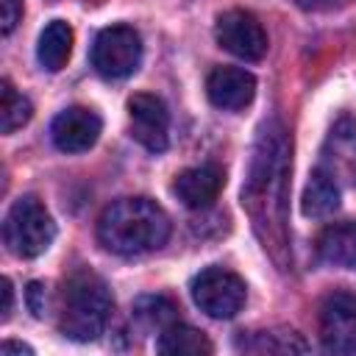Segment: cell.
Wrapping results in <instances>:
<instances>
[{"mask_svg": "<svg viewBox=\"0 0 356 356\" xmlns=\"http://www.w3.org/2000/svg\"><path fill=\"white\" fill-rule=\"evenodd\" d=\"M134 320L147 331H164L167 325L178 323V306L164 295H145L134 303Z\"/></svg>", "mask_w": 356, "mask_h": 356, "instance_id": "18", "label": "cell"}, {"mask_svg": "<svg viewBox=\"0 0 356 356\" xmlns=\"http://www.w3.org/2000/svg\"><path fill=\"white\" fill-rule=\"evenodd\" d=\"M317 250L334 267H356V222L328 225L317 239Z\"/></svg>", "mask_w": 356, "mask_h": 356, "instance_id": "15", "label": "cell"}, {"mask_svg": "<svg viewBox=\"0 0 356 356\" xmlns=\"http://www.w3.org/2000/svg\"><path fill=\"white\" fill-rule=\"evenodd\" d=\"M328 147L334 150V167L345 170L348 178L356 184V122L342 117L328 136Z\"/></svg>", "mask_w": 356, "mask_h": 356, "instance_id": "20", "label": "cell"}, {"mask_svg": "<svg viewBox=\"0 0 356 356\" xmlns=\"http://www.w3.org/2000/svg\"><path fill=\"white\" fill-rule=\"evenodd\" d=\"M72 53V28L64 19H53L44 25V31L39 33V44H36V58L47 72H58Z\"/></svg>", "mask_w": 356, "mask_h": 356, "instance_id": "14", "label": "cell"}, {"mask_svg": "<svg viewBox=\"0 0 356 356\" xmlns=\"http://www.w3.org/2000/svg\"><path fill=\"white\" fill-rule=\"evenodd\" d=\"M3 309H0V317L3 320H8V314H11V306H14V289H11V281L8 278H3Z\"/></svg>", "mask_w": 356, "mask_h": 356, "instance_id": "23", "label": "cell"}, {"mask_svg": "<svg viewBox=\"0 0 356 356\" xmlns=\"http://www.w3.org/2000/svg\"><path fill=\"white\" fill-rule=\"evenodd\" d=\"M156 350L164 356H206L211 353V342L206 339L203 331L184 323H172L159 334Z\"/></svg>", "mask_w": 356, "mask_h": 356, "instance_id": "16", "label": "cell"}, {"mask_svg": "<svg viewBox=\"0 0 356 356\" xmlns=\"http://www.w3.org/2000/svg\"><path fill=\"white\" fill-rule=\"evenodd\" d=\"M320 339L328 353H356V292L334 289L320 306Z\"/></svg>", "mask_w": 356, "mask_h": 356, "instance_id": "7", "label": "cell"}, {"mask_svg": "<svg viewBox=\"0 0 356 356\" xmlns=\"http://www.w3.org/2000/svg\"><path fill=\"white\" fill-rule=\"evenodd\" d=\"M242 350L248 353H306L309 345L300 334L289 328H275V331H253L248 339L239 342Z\"/></svg>", "mask_w": 356, "mask_h": 356, "instance_id": "17", "label": "cell"}, {"mask_svg": "<svg viewBox=\"0 0 356 356\" xmlns=\"http://www.w3.org/2000/svg\"><path fill=\"white\" fill-rule=\"evenodd\" d=\"M142 64V36L131 25L103 28L92 44V67L108 81L128 78Z\"/></svg>", "mask_w": 356, "mask_h": 356, "instance_id": "5", "label": "cell"}, {"mask_svg": "<svg viewBox=\"0 0 356 356\" xmlns=\"http://www.w3.org/2000/svg\"><path fill=\"white\" fill-rule=\"evenodd\" d=\"M214 39L222 50L245 61H259L267 53V33L261 22L250 11H242V8L225 11L217 17Z\"/></svg>", "mask_w": 356, "mask_h": 356, "instance_id": "8", "label": "cell"}, {"mask_svg": "<svg viewBox=\"0 0 356 356\" xmlns=\"http://www.w3.org/2000/svg\"><path fill=\"white\" fill-rule=\"evenodd\" d=\"M53 239H56V222L50 211L33 195L14 200V206L3 220L6 248L19 259H36L53 245Z\"/></svg>", "mask_w": 356, "mask_h": 356, "instance_id": "4", "label": "cell"}, {"mask_svg": "<svg viewBox=\"0 0 356 356\" xmlns=\"http://www.w3.org/2000/svg\"><path fill=\"white\" fill-rule=\"evenodd\" d=\"M295 3L306 11H325V8H334L339 0H295Z\"/></svg>", "mask_w": 356, "mask_h": 356, "instance_id": "24", "label": "cell"}, {"mask_svg": "<svg viewBox=\"0 0 356 356\" xmlns=\"http://www.w3.org/2000/svg\"><path fill=\"white\" fill-rule=\"evenodd\" d=\"M222 184H225V172L217 164H200L178 172L172 192L186 209H209L217 200Z\"/></svg>", "mask_w": 356, "mask_h": 356, "instance_id": "12", "label": "cell"}, {"mask_svg": "<svg viewBox=\"0 0 356 356\" xmlns=\"http://www.w3.org/2000/svg\"><path fill=\"white\" fill-rule=\"evenodd\" d=\"M339 209V184L328 167H314L303 189V214L312 220H325Z\"/></svg>", "mask_w": 356, "mask_h": 356, "instance_id": "13", "label": "cell"}, {"mask_svg": "<svg viewBox=\"0 0 356 356\" xmlns=\"http://www.w3.org/2000/svg\"><path fill=\"white\" fill-rule=\"evenodd\" d=\"M206 95L217 108L239 111L256 95V78L242 67H214L206 78Z\"/></svg>", "mask_w": 356, "mask_h": 356, "instance_id": "11", "label": "cell"}, {"mask_svg": "<svg viewBox=\"0 0 356 356\" xmlns=\"http://www.w3.org/2000/svg\"><path fill=\"white\" fill-rule=\"evenodd\" d=\"M0 353H3V356H11V353H25V356H31L33 350H31L28 345H22V342H11V339H8V342H3Z\"/></svg>", "mask_w": 356, "mask_h": 356, "instance_id": "25", "label": "cell"}, {"mask_svg": "<svg viewBox=\"0 0 356 356\" xmlns=\"http://www.w3.org/2000/svg\"><path fill=\"white\" fill-rule=\"evenodd\" d=\"M286 136L278 122H264L253 147L250 172L242 186V206H248L264 248L284 245V181H286Z\"/></svg>", "mask_w": 356, "mask_h": 356, "instance_id": "1", "label": "cell"}, {"mask_svg": "<svg viewBox=\"0 0 356 356\" xmlns=\"http://www.w3.org/2000/svg\"><path fill=\"white\" fill-rule=\"evenodd\" d=\"M248 298L245 281L225 267H206L192 278V300L214 320L234 317Z\"/></svg>", "mask_w": 356, "mask_h": 356, "instance_id": "6", "label": "cell"}, {"mask_svg": "<svg viewBox=\"0 0 356 356\" xmlns=\"http://www.w3.org/2000/svg\"><path fill=\"white\" fill-rule=\"evenodd\" d=\"M114 309V298L100 275L92 270H78L64 281L58 328L75 342H92L103 334Z\"/></svg>", "mask_w": 356, "mask_h": 356, "instance_id": "3", "label": "cell"}, {"mask_svg": "<svg viewBox=\"0 0 356 356\" xmlns=\"http://www.w3.org/2000/svg\"><path fill=\"white\" fill-rule=\"evenodd\" d=\"M47 306V295H44V284L42 281H31L28 284V309L33 312V317H42Z\"/></svg>", "mask_w": 356, "mask_h": 356, "instance_id": "22", "label": "cell"}, {"mask_svg": "<svg viewBox=\"0 0 356 356\" xmlns=\"http://www.w3.org/2000/svg\"><path fill=\"white\" fill-rule=\"evenodd\" d=\"M22 14V0H0V19H3V33H11L14 25L19 22Z\"/></svg>", "mask_w": 356, "mask_h": 356, "instance_id": "21", "label": "cell"}, {"mask_svg": "<svg viewBox=\"0 0 356 356\" xmlns=\"http://www.w3.org/2000/svg\"><path fill=\"white\" fill-rule=\"evenodd\" d=\"M100 117L92 111V108H83V106H70L64 108L61 114L53 117L50 122V136H53V145L64 153H83L89 150L97 136H100Z\"/></svg>", "mask_w": 356, "mask_h": 356, "instance_id": "10", "label": "cell"}, {"mask_svg": "<svg viewBox=\"0 0 356 356\" xmlns=\"http://www.w3.org/2000/svg\"><path fill=\"white\" fill-rule=\"evenodd\" d=\"M170 236L167 211L150 197H120L103 209L97 239L117 256H142L159 250Z\"/></svg>", "mask_w": 356, "mask_h": 356, "instance_id": "2", "label": "cell"}, {"mask_svg": "<svg viewBox=\"0 0 356 356\" xmlns=\"http://www.w3.org/2000/svg\"><path fill=\"white\" fill-rule=\"evenodd\" d=\"M31 114H33L31 100L25 95H19L8 78H3V83H0V131L14 134L17 128H22L31 120Z\"/></svg>", "mask_w": 356, "mask_h": 356, "instance_id": "19", "label": "cell"}, {"mask_svg": "<svg viewBox=\"0 0 356 356\" xmlns=\"http://www.w3.org/2000/svg\"><path fill=\"white\" fill-rule=\"evenodd\" d=\"M128 117H131V136L153 150L161 153L167 147V134H170V111L161 97L150 92H139L128 100Z\"/></svg>", "mask_w": 356, "mask_h": 356, "instance_id": "9", "label": "cell"}]
</instances>
